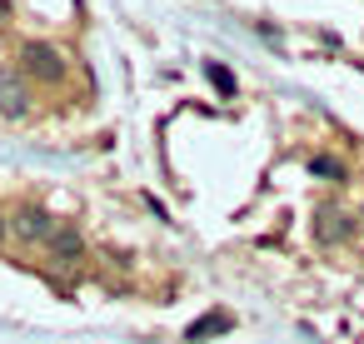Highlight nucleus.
Instances as JSON below:
<instances>
[{
    "label": "nucleus",
    "mask_w": 364,
    "mask_h": 344,
    "mask_svg": "<svg viewBox=\"0 0 364 344\" xmlns=\"http://www.w3.org/2000/svg\"><path fill=\"white\" fill-rule=\"evenodd\" d=\"M21 65H26V75H36L41 85L65 80V55H60L55 45H46V41H31V45L21 50Z\"/></svg>",
    "instance_id": "1"
},
{
    "label": "nucleus",
    "mask_w": 364,
    "mask_h": 344,
    "mask_svg": "<svg viewBox=\"0 0 364 344\" xmlns=\"http://www.w3.org/2000/svg\"><path fill=\"white\" fill-rule=\"evenodd\" d=\"M31 110V90H26V80L16 75V70H0V115L6 120H21Z\"/></svg>",
    "instance_id": "2"
},
{
    "label": "nucleus",
    "mask_w": 364,
    "mask_h": 344,
    "mask_svg": "<svg viewBox=\"0 0 364 344\" xmlns=\"http://www.w3.org/2000/svg\"><path fill=\"white\" fill-rule=\"evenodd\" d=\"M16 230H21L26 240H50V235H55V220H50L46 210H36V205H21V210H16Z\"/></svg>",
    "instance_id": "3"
},
{
    "label": "nucleus",
    "mask_w": 364,
    "mask_h": 344,
    "mask_svg": "<svg viewBox=\"0 0 364 344\" xmlns=\"http://www.w3.org/2000/svg\"><path fill=\"white\" fill-rule=\"evenodd\" d=\"M46 244H50V254H55L60 264H75V259L85 254V240H80V235H75L70 225H55V235H50Z\"/></svg>",
    "instance_id": "4"
},
{
    "label": "nucleus",
    "mask_w": 364,
    "mask_h": 344,
    "mask_svg": "<svg viewBox=\"0 0 364 344\" xmlns=\"http://www.w3.org/2000/svg\"><path fill=\"white\" fill-rule=\"evenodd\" d=\"M230 324H235V319H230L225 309H210V314H200V319H195V324L185 329V339H190V344H205L210 334H225Z\"/></svg>",
    "instance_id": "5"
},
{
    "label": "nucleus",
    "mask_w": 364,
    "mask_h": 344,
    "mask_svg": "<svg viewBox=\"0 0 364 344\" xmlns=\"http://www.w3.org/2000/svg\"><path fill=\"white\" fill-rule=\"evenodd\" d=\"M319 240H324V244H329V240H349V220L324 210V215H319Z\"/></svg>",
    "instance_id": "6"
},
{
    "label": "nucleus",
    "mask_w": 364,
    "mask_h": 344,
    "mask_svg": "<svg viewBox=\"0 0 364 344\" xmlns=\"http://www.w3.org/2000/svg\"><path fill=\"white\" fill-rule=\"evenodd\" d=\"M205 75H210V85H215L220 95H235V75H230L220 60H210V65H205Z\"/></svg>",
    "instance_id": "7"
},
{
    "label": "nucleus",
    "mask_w": 364,
    "mask_h": 344,
    "mask_svg": "<svg viewBox=\"0 0 364 344\" xmlns=\"http://www.w3.org/2000/svg\"><path fill=\"white\" fill-rule=\"evenodd\" d=\"M309 170H314V175H324V180H344V170H339L329 155H314V160H309Z\"/></svg>",
    "instance_id": "8"
},
{
    "label": "nucleus",
    "mask_w": 364,
    "mask_h": 344,
    "mask_svg": "<svg viewBox=\"0 0 364 344\" xmlns=\"http://www.w3.org/2000/svg\"><path fill=\"white\" fill-rule=\"evenodd\" d=\"M0 240H6V215H0Z\"/></svg>",
    "instance_id": "9"
},
{
    "label": "nucleus",
    "mask_w": 364,
    "mask_h": 344,
    "mask_svg": "<svg viewBox=\"0 0 364 344\" xmlns=\"http://www.w3.org/2000/svg\"><path fill=\"white\" fill-rule=\"evenodd\" d=\"M6 6H11V0H0V16H6Z\"/></svg>",
    "instance_id": "10"
}]
</instances>
